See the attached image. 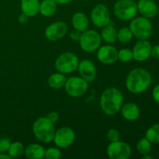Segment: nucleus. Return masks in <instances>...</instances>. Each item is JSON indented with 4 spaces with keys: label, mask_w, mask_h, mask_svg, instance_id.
<instances>
[{
    "label": "nucleus",
    "mask_w": 159,
    "mask_h": 159,
    "mask_svg": "<svg viewBox=\"0 0 159 159\" xmlns=\"http://www.w3.org/2000/svg\"><path fill=\"white\" fill-rule=\"evenodd\" d=\"M152 83V75L147 70L137 68L129 72L126 79V87L130 93L139 94L148 89Z\"/></svg>",
    "instance_id": "obj_1"
},
{
    "label": "nucleus",
    "mask_w": 159,
    "mask_h": 159,
    "mask_svg": "<svg viewBox=\"0 0 159 159\" xmlns=\"http://www.w3.org/2000/svg\"><path fill=\"white\" fill-rule=\"evenodd\" d=\"M124 102V96L116 88H108L100 97L101 109L106 114L113 116L120 110Z\"/></svg>",
    "instance_id": "obj_2"
},
{
    "label": "nucleus",
    "mask_w": 159,
    "mask_h": 159,
    "mask_svg": "<svg viewBox=\"0 0 159 159\" xmlns=\"http://www.w3.org/2000/svg\"><path fill=\"white\" fill-rule=\"evenodd\" d=\"M55 131L54 124L46 116L38 118L33 125V133L34 136L45 144L51 142L54 140Z\"/></svg>",
    "instance_id": "obj_3"
},
{
    "label": "nucleus",
    "mask_w": 159,
    "mask_h": 159,
    "mask_svg": "<svg viewBox=\"0 0 159 159\" xmlns=\"http://www.w3.org/2000/svg\"><path fill=\"white\" fill-rule=\"evenodd\" d=\"M130 30L133 36L138 40H148L152 36L153 26L149 19L144 16L134 18L130 23Z\"/></svg>",
    "instance_id": "obj_4"
},
{
    "label": "nucleus",
    "mask_w": 159,
    "mask_h": 159,
    "mask_svg": "<svg viewBox=\"0 0 159 159\" xmlns=\"http://www.w3.org/2000/svg\"><path fill=\"white\" fill-rule=\"evenodd\" d=\"M113 12L119 20L128 21L138 13L137 2L134 0H119L115 3Z\"/></svg>",
    "instance_id": "obj_5"
},
{
    "label": "nucleus",
    "mask_w": 159,
    "mask_h": 159,
    "mask_svg": "<svg viewBox=\"0 0 159 159\" xmlns=\"http://www.w3.org/2000/svg\"><path fill=\"white\" fill-rule=\"evenodd\" d=\"M79 60L77 55L71 52H65L58 56L55 61V68L58 72L69 74L78 68Z\"/></svg>",
    "instance_id": "obj_6"
},
{
    "label": "nucleus",
    "mask_w": 159,
    "mask_h": 159,
    "mask_svg": "<svg viewBox=\"0 0 159 159\" xmlns=\"http://www.w3.org/2000/svg\"><path fill=\"white\" fill-rule=\"evenodd\" d=\"M102 37L97 31L94 30H86L82 33L79 40L80 47L84 51L88 53L97 51L101 45Z\"/></svg>",
    "instance_id": "obj_7"
},
{
    "label": "nucleus",
    "mask_w": 159,
    "mask_h": 159,
    "mask_svg": "<svg viewBox=\"0 0 159 159\" xmlns=\"http://www.w3.org/2000/svg\"><path fill=\"white\" fill-rule=\"evenodd\" d=\"M66 93L71 97H80L87 92L89 88L88 82L82 77L72 76L67 79L65 84Z\"/></svg>",
    "instance_id": "obj_8"
},
{
    "label": "nucleus",
    "mask_w": 159,
    "mask_h": 159,
    "mask_svg": "<svg viewBox=\"0 0 159 159\" xmlns=\"http://www.w3.org/2000/svg\"><path fill=\"white\" fill-rule=\"evenodd\" d=\"M107 152L109 158L111 159H127L131 155V148L128 144L119 140L110 142Z\"/></svg>",
    "instance_id": "obj_9"
},
{
    "label": "nucleus",
    "mask_w": 159,
    "mask_h": 159,
    "mask_svg": "<svg viewBox=\"0 0 159 159\" xmlns=\"http://www.w3.org/2000/svg\"><path fill=\"white\" fill-rule=\"evenodd\" d=\"M75 139V134L74 130L68 127H63L55 131L53 141L57 147L60 148H67L74 143Z\"/></svg>",
    "instance_id": "obj_10"
},
{
    "label": "nucleus",
    "mask_w": 159,
    "mask_h": 159,
    "mask_svg": "<svg viewBox=\"0 0 159 159\" xmlns=\"http://www.w3.org/2000/svg\"><path fill=\"white\" fill-rule=\"evenodd\" d=\"M91 20L97 27L102 28L110 23V13L109 9L104 4H98L91 12Z\"/></svg>",
    "instance_id": "obj_11"
},
{
    "label": "nucleus",
    "mask_w": 159,
    "mask_h": 159,
    "mask_svg": "<svg viewBox=\"0 0 159 159\" xmlns=\"http://www.w3.org/2000/svg\"><path fill=\"white\" fill-rule=\"evenodd\" d=\"M68 32V25L63 21L51 23L45 30V37L51 41H57L63 38Z\"/></svg>",
    "instance_id": "obj_12"
},
{
    "label": "nucleus",
    "mask_w": 159,
    "mask_h": 159,
    "mask_svg": "<svg viewBox=\"0 0 159 159\" xmlns=\"http://www.w3.org/2000/svg\"><path fill=\"white\" fill-rule=\"evenodd\" d=\"M97 58L104 65H111L118 60V51L112 45H104L97 50Z\"/></svg>",
    "instance_id": "obj_13"
},
{
    "label": "nucleus",
    "mask_w": 159,
    "mask_h": 159,
    "mask_svg": "<svg viewBox=\"0 0 159 159\" xmlns=\"http://www.w3.org/2000/svg\"><path fill=\"white\" fill-rule=\"evenodd\" d=\"M152 44L147 40H140L134 46L133 58L137 61H144L151 56Z\"/></svg>",
    "instance_id": "obj_14"
},
{
    "label": "nucleus",
    "mask_w": 159,
    "mask_h": 159,
    "mask_svg": "<svg viewBox=\"0 0 159 159\" xmlns=\"http://www.w3.org/2000/svg\"><path fill=\"white\" fill-rule=\"evenodd\" d=\"M78 70H79V75L83 79H85L87 82H93L96 79V68L93 62L89 59H83L79 61L78 65Z\"/></svg>",
    "instance_id": "obj_15"
},
{
    "label": "nucleus",
    "mask_w": 159,
    "mask_h": 159,
    "mask_svg": "<svg viewBox=\"0 0 159 159\" xmlns=\"http://www.w3.org/2000/svg\"><path fill=\"white\" fill-rule=\"evenodd\" d=\"M137 6L138 12L145 18L152 19L158 14V5L153 0H139Z\"/></svg>",
    "instance_id": "obj_16"
},
{
    "label": "nucleus",
    "mask_w": 159,
    "mask_h": 159,
    "mask_svg": "<svg viewBox=\"0 0 159 159\" xmlns=\"http://www.w3.org/2000/svg\"><path fill=\"white\" fill-rule=\"evenodd\" d=\"M122 116L124 119L129 121H134L140 116V109L134 102H127L122 106L120 109Z\"/></svg>",
    "instance_id": "obj_17"
},
{
    "label": "nucleus",
    "mask_w": 159,
    "mask_h": 159,
    "mask_svg": "<svg viewBox=\"0 0 159 159\" xmlns=\"http://www.w3.org/2000/svg\"><path fill=\"white\" fill-rule=\"evenodd\" d=\"M40 2L39 0H21L20 6L23 13L28 16H34L40 10Z\"/></svg>",
    "instance_id": "obj_18"
},
{
    "label": "nucleus",
    "mask_w": 159,
    "mask_h": 159,
    "mask_svg": "<svg viewBox=\"0 0 159 159\" xmlns=\"http://www.w3.org/2000/svg\"><path fill=\"white\" fill-rule=\"evenodd\" d=\"M71 23H72V26L75 30H77L82 33L88 29L89 22L88 17L85 13L76 12L73 15L72 19H71Z\"/></svg>",
    "instance_id": "obj_19"
},
{
    "label": "nucleus",
    "mask_w": 159,
    "mask_h": 159,
    "mask_svg": "<svg viewBox=\"0 0 159 159\" xmlns=\"http://www.w3.org/2000/svg\"><path fill=\"white\" fill-rule=\"evenodd\" d=\"M24 154L30 159H41L44 158L45 149L38 144H31L24 149Z\"/></svg>",
    "instance_id": "obj_20"
},
{
    "label": "nucleus",
    "mask_w": 159,
    "mask_h": 159,
    "mask_svg": "<svg viewBox=\"0 0 159 159\" xmlns=\"http://www.w3.org/2000/svg\"><path fill=\"white\" fill-rule=\"evenodd\" d=\"M111 23V22H110ZM103 26L101 32V37L108 43H113L117 40V31L112 23Z\"/></svg>",
    "instance_id": "obj_21"
},
{
    "label": "nucleus",
    "mask_w": 159,
    "mask_h": 159,
    "mask_svg": "<svg viewBox=\"0 0 159 159\" xmlns=\"http://www.w3.org/2000/svg\"><path fill=\"white\" fill-rule=\"evenodd\" d=\"M57 10V3L53 0H43L40 4L39 12L45 17H49L54 15Z\"/></svg>",
    "instance_id": "obj_22"
},
{
    "label": "nucleus",
    "mask_w": 159,
    "mask_h": 159,
    "mask_svg": "<svg viewBox=\"0 0 159 159\" xmlns=\"http://www.w3.org/2000/svg\"><path fill=\"white\" fill-rule=\"evenodd\" d=\"M67 78L63 73H54L52 74L48 79V85L51 88L54 89H58L65 86Z\"/></svg>",
    "instance_id": "obj_23"
},
{
    "label": "nucleus",
    "mask_w": 159,
    "mask_h": 159,
    "mask_svg": "<svg viewBox=\"0 0 159 159\" xmlns=\"http://www.w3.org/2000/svg\"><path fill=\"white\" fill-rule=\"evenodd\" d=\"M23 153H24L23 144L19 141L11 143L10 147L7 152V154L10 156L11 158H18V157L21 156Z\"/></svg>",
    "instance_id": "obj_24"
},
{
    "label": "nucleus",
    "mask_w": 159,
    "mask_h": 159,
    "mask_svg": "<svg viewBox=\"0 0 159 159\" xmlns=\"http://www.w3.org/2000/svg\"><path fill=\"white\" fill-rule=\"evenodd\" d=\"M137 150L141 155H149L152 152V143L146 138H141L137 144Z\"/></svg>",
    "instance_id": "obj_25"
},
{
    "label": "nucleus",
    "mask_w": 159,
    "mask_h": 159,
    "mask_svg": "<svg viewBox=\"0 0 159 159\" xmlns=\"http://www.w3.org/2000/svg\"><path fill=\"white\" fill-rule=\"evenodd\" d=\"M145 138L151 143H154V144L159 143V124L152 126L147 130Z\"/></svg>",
    "instance_id": "obj_26"
},
{
    "label": "nucleus",
    "mask_w": 159,
    "mask_h": 159,
    "mask_svg": "<svg viewBox=\"0 0 159 159\" xmlns=\"http://www.w3.org/2000/svg\"><path fill=\"white\" fill-rule=\"evenodd\" d=\"M133 34L130 28L122 27L117 31V40L123 43H128L131 40Z\"/></svg>",
    "instance_id": "obj_27"
},
{
    "label": "nucleus",
    "mask_w": 159,
    "mask_h": 159,
    "mask_svg": "<svg viewBox=\"0 0 159 159\" xmlns=\"http://www.w3.org/2000/svg\"><path fill=\"white\" fill-rule=\"evenodd\" d=\"M133 59V52L129 49H121L118 51V60L123 63H127Z\"/></svg>",
    "instance_id": "obj_28"
},
{
    "label": "nucleus",
    "mask_w": 159,
    "mask_h": 159,
    "mask_svg": "<svg viewBox=\"0 0 159 159\" xmlns=\"http://www.w3.org/2000/svg\"><path fill=\"white\" fill-rule=\"evenodd\" d=\"M61 156V151L56 148H50L45 150L44 158L47 159H58Z\"/></svg>",
    "instance_id": "obj_29"
},
{
    "label": "nucleus",
    "mask_w": 159,
    "mask_h": 159,
    "mask_svg": "<svg viewBox=\"0 0 159 159\" xmlns=\"http://www.w3.org/2000/svg\"><path fill=\"white\" fill-rule=\"evenodd\" d=\"M11 145V141L6 137L0 138V153H6Z\"/></svg>",
    "instance_id": "obj_30"
},
{
    "label": "nucleus",
    "mask_w": 159,
    "mask_h": 159,
    "mask_svg": "<svg viewBox=\"0 0 159 159\" xmlns=\"http://www.w3.org/2000/svg\"><path fill=\"white\" fill-rule=\"evenodd\" d=\"M107 139L110 141V142H113V141H119L120 140V134L118 130L116 129H110L108 130L107 134Z\"/></svg>",
    "instance_id": "obj_31"
},
{
    "label": "nucleus",
    "mask_w": 159,
    "mask_h": 159,
    "mask_svg": "<svg viewBox=\"0 0 159 159\" xmlns=\"http://www.w3.org/2000/svg\"><path fill=\"white\" fill-rule=\"evenodd\" d=\"M50 121L53 123V124H55L56 122H57L59 120V114L55 111H52V112H50L46 116Z\"/></svg>",
    "instance_id": "obj_32"
},
{
    "label": "nucleus",
    "mask_w": 159,
    "mask_h": 159,
    "mask_svg": "<svg viewBox=\"0 0 159 159\" xmlns=\"http://www.w3.org/2000/svg\"><path fill=\"white\" fill-rule=\"evenodd\" d=\"M81 35H82V32L77 30H75L72 32H71L70 34V38L73 41H79L81 38Z\"/></svg>",
    "instance_id": "obj_33"
},
{
    "label": "nucleus",
    "mask_w": 159,
    "mask_h": 159,
    "mask_svg": "<svg viewBox=\"0 0 159 159\" xmlns=\"http://www.w3.org/2000/svg\"><path fill=\"white\" fill-rule=\"evenodd\" d=\"M152 97L155 102L159 103V84L154 88L152 92Z\"/></svg>",
    "instance_id": "obj_34"
},
{
    "label": "nucleus",
    "mask_w": 159,
    "mask_h": 159,
    "mask_svg": "<svg viewBox=\"0 0 159 159\" xmlns=\"http://www.w3.org/2000/svg\"><path fill=\"white\" fill-rule=\"evenodd\" d=\"M151 55L155 59H159V44L152 48Z\"/></svg>",
    "instance_id": "obj_35"
},
{
    "label": "nucleus",
    "mask_w": 159,
    "mask_h": 159,
    "mask_svg": "<svg viewBox=\"0 0 159 159\" xmlns=\"http://www.w3.org/2000/svg\"><path fill=\"white\" fill-rule=\"evenodd\" d=\"M28 20H29V16L27 15H26L25 13H23V12L19 17V22L21 24H25V23H27Z\"/></svg>",
    "instance_id": "obj_36"
},
{
    "label": "nucleus",
    "mask_w": 159,
    "mask_h": 159,
    "mask_svg": "<svg viewBox=\"0 0 159 159\" xmlns=\"http://www.w3.org/2000/svg\"><path fill=\"white\" fill-rule=\"evenodd\" d=\"M57 4H68V3L71 2L73 0H53Z\"/></svg>",
    "instance_id": "obj_37"
},
{
    "label": "nucleus",
    "mask_w": 159,
    "mask_h": 159,
    "mask_svg": "<svg viewBox=\"0 0 159 159\" xmlns=\"http://www.w3.org/2000/svg\"><path fill=\"white\" fill-rule=\"evenodd\" d=\"M0 158H6V159H9L11 158L8 154L6 153H0Z\"/></svg>",
    "instance_id": "obj_38"
},
{
    "label": "nucleus",
    "mask_w": 159,
    "mask_h": 159,
    "mask_svg": "<svg viewBox=\"0 0 159 159\" xmlns=\"http://www.w3.org/2000/svg\"><path fill=\"white\" fill-rule=\"evenodd\" d=\"M154 158L152 156H151V155H143L142 157V159H153Z\"/></svg>",
    "instance_id": "obj_39"
},
{
    "label": "nucleus",
    "mask_w": 159,
    "mask_h": 159,
    "mask_svg": "<svg viewBox=\"0 0 159 159\" xmlns=\"http://www.w3.org/2000/svg\"><path fill=\"white\" fill-rule=\"evenodd\" d=\"M158 16H159V9H158Z\"/></svg>",
    "instance_id": "obj_40"
},
{
    "label": "nucleus",
    "mask_w": 159,
    "mask_h": 159,
    "mask_svg": "<svg viewBox=\"0 0 159 159\" xmlns=\"http://www.w3.org/2000/svg\"><path fill=\"white\" fill-rule=\"evenodd\" d=\"M82 1H86V0H82Z\"/></svg>",
    "instance_id": "obj_41"
}]
</instances>
